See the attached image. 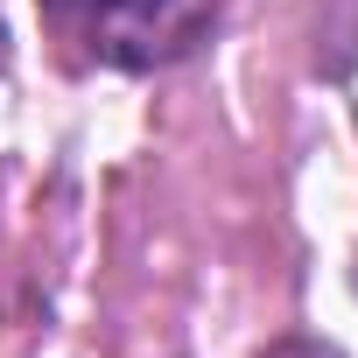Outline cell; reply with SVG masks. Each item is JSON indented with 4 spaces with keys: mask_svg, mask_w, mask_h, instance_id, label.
<instances>
[{
    "mask_svg": "<svg viewBox=\"0 0 358 358\" xmlns=\"http://www.w3.org/2000/svg\"><path fill=\"white\" fill-rule=\"evenodd\" d=\"M50 22L99 64L141 71L190 50L211 22V0H43Z\"/></svg>",
    "mask_w": 358,
    "mask_h": 358,
    "instance_id": "obj_1",
    "label": "cell"
},
{
    "mask_svg": "<svg viewBox=\"0 0 358 358\" xmlns=\"http://www.w3.org/2000/svg\"><path fill=\"white\" fill-rule=\"evenodd\" d=\"M267 358H337L330 344H309V337H288V344H274Z\"/></svg>",
    "mask_w": 358,
    "mask_h": 358,
    "instance_id": "obj_2",
    "label": "cell"
}]
</instances>
